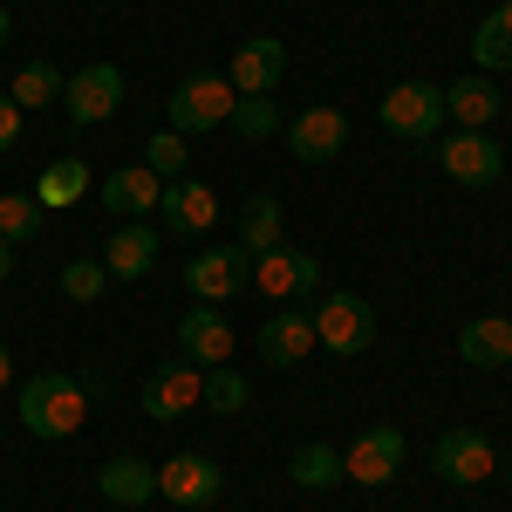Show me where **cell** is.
Wrapping results in <instances>:
<instances>
[{"label": "cell", "mask_w": 512, "mask_h": 512, "mask_svg": "<svg viewBox=\"0 0 512 512\" xmlns=\"http://www.w3.org/2000/svg\"><path fill=\"white\" fill-rule=\"evenodd\" d=\"M21 424L35 437H76L89 424V390H82V376H62V369H41L21 383Z\"/></svg>", "instance_id": "cell-1"}, {"label": "cell", "mask_w": 512, "mask_h": 512, "mask_svg": "<svg viewBox=\"0 0 512 512\" xmlns=\"http://www.w3.org/2000/svg\"><path fill=\"white\" fill-rule=\"evenodd\" d=\"M239 89L226 76H185L171 89V103H164V130H178V137H205V130H219V123L233 117Z\"/></svg>", "instance_id": "cell-2"}, {"label": "cell", "mask_w": 512, "mask_h": 512, "mask_svg": "<svg viewBox=\"0 0 512 512\" xmlns=\"http://www.w3.org/2000/svg\"><path fill=\"white\" fill-rule=\"evenodd\" d=\"M383 130L403 144H437L444 137V89L437 82H396L383 96Z\"/></svg>", "instance_id": "cell-3"}, {"label": "cell", "mask_w": 512, "mask_h": 512, "mask_svg": "<svg viewBox=\"0 0 512 512\" xmlns=\"http://www.w3.org/2000/svg\"><path fill=\"white\" fill-rule=\"evenodd\" d=\"M308 315H315V349L328 355H369V342H376V308L362 294H328Z\"/></svg>", "instance_id": "cell-4"}, {"label": "cell", "mask_w": 512, "mask_h": 512, "mask_svg": "<svg viewBox=\"0 0 512 512\" xmlns=\"http://www.w3.org/2000/svg\"><path fill=\"white\" fill-rule=\"evenodd\" d=\"M219 492H226V472H219V458H205V451H178V458L158 465V499L164 506L205 512V506H219Z\"/></svg>", "instance_id": "cell-5"}, {"label": "cell", "mask_w": 512, "mask_h": 512, "mask_svg": "<svg viewBox=\"0 0 512 512\" xmlns=\"http://www.w3.org/2000/svg\"><path fill=\"white\" fill-rule=\"evenodd\" d=\"M431 151H437V164H444V178H458V185H472V192H485V185L506 178V151L492 144V130H451V137H437Z\"/></svg>", "instance_id": "cell-6"}, {"label": "cell", "mask_w": 512, "mask_h": 512, "mask_svg": "<svg viewBox=\"0 0 512 512\" xmlns=\"http://www.w3.org/2000/svg\"><path fill=\"white\" fill-rule=\"evenodd\" d=\"M62 110L76 130H96V123H110L123 110V69L117 62H89L76 76L62 82Z\"/></svg>", "instance_id": "cell-7"}, {"label": "cell", "mask_w": 512, "mask_h": 512, "mask_svg": "<svg viewBox=\"0 0 512 512\" xmlns=\"http://www.w3.org/2000/svg\"><path fill=\"white\" fill-rule=\"evenodd\" d=\"M185 287H192V301H205V308H219V301H233L239 287H253V253L246 246H205L192 267H185Z\"/></svg>", "instance_id": "cell-8"}, {"label": "cell", "mask_w": 512, "mask_h": 512, "mask_svg": "<svg viewBox=\"0 0 512 512\" xmlns=\"http://www.w3.org/2000/svg\"><path fill=\"white\" fill-rule=\"evenodd\" d=\"M431 465H437V478H451V485H485L492 465H499V451H492V437H485V431L458 424V431H444L431 444Z\"/></svg>", "instance_id": "cell-9"}, {"label": "cell", "mask_w": 512, "mask_h": 512, "mask_svg": "<svg viewBox=\"0 0 512 512\" xmlns=\"http://www.w3.org/2000/svg\"><path fill=\"white\" fill-rule=\"evenodd\" d=\"M253 287H260L267 301L315 294V287H321V260H315V253H301V246H267V253L253 260Z\"/></svg>", "instance_id": "cell-10"}, {"label": "cell", "mask_w": 512, "mask_h": 512, "mask_svg": "<svg viewBox=\"0 0 512 512\" xmlns=\"http://www.w3.org/2000/svg\"><path fill=\"white\" fill-rule=\"evenodd\" d=\"M403 451H410V444H403L396 424H369V431L342 451V472H349L355 485H390V478L403 472Z\"/></svg>", "instance_id": "cell-11"}, {"label": "cell", "mask_w": 512, "mask_h": 512, "mask_svg": "<svg viewBox=\"0 0 512 512\" xmlns=\"http://www.w3.org/2000/svg\"><path fill=\"white\" fill-rule=\"evenodd\" d=\"M287 151L301 164H328L349 151V117L342 110H328V103H315V110H301V117L287 123Z\"/></svg>", "instance_id": "cell-12"}, {"label": "cell", "mask_w": 512, "mask_h": 512, "mask_svg": "<svg viewBox=\"0 0 512 512\" xmlns=\"http://www.w3.org/2000/svg\"><path fill=\"white\" fill-rule=\"evenodd\" d=\"M178 355H185L192 369H219V362H233V321L198 301L192 315L178 321Z\"/></svg>", "instance_id": "cell-13"}, {"label": "cell", "mask_w": 512, "mask_h": 512, "mask_svg": "<svg viewBox=\"0 0 512 512\" xmlns=\"http://www.w3.org/2000/svg\"><path fill=\"white\" fill-rule=\"evenodd\" d=\"M198 403H205V369H192V362H171V369H158L144 383V417L151 424H171V417H185Z\"/></svg>", "instance_id": "cell-14"}, {"label": "cell", "mask_w": 512, "mask_h": 512, "mask_svg": "<svg viewBox=\"0 0 512 512\" xmlns=\"http://www.w3.org/2000/svg\"><path fill=\"white\" fill-rule=\"evenodd\" d=\"M280 76H287V48H280L274 35L239 41L233 69H226V82H233L239 96H274V89H280Z\"/></svg>", "instance_id": "cell-15"}, {"label": "cell", "mask_w": 512, "mask_h": 512, "mask_svg": "<svg viewBox=\"0 0 512 512\" xmlns=\"http://www.w3.org/2000/svg\"><path fill=\"white\" fill-rule=\"evenodd\" d=\"M96 492H103V499H110V506H151V499H158V465H151V458H130V451H123V458H103V465H96Z\"/></svg>", "instance_id": "cell-16"}, {"label": "cell", "mask_w": 512, "mask_h": 512, "mask_svg": "<svg viewBox=\"0 0 512 512\" xmlns=\"http://www.w3.org/2000/svg\"><path fill=\"white\" fill-rule=\"evenodd\" d=\"M158 212H164L171 233H212V226H219V192L198 185V178H171L164 198H158Z\"/></svg>", "instance_id": "cell-17"}, {"label": "cell", "mask_w": 512, "mask_h": 512, "mask_svg": "<svg viewBox=\"0 0 512 512\" xmlns=\"http://www.w3.org/2000/svg\"><path fill=\"white\" fill-rule=\"evenodd\" d=\"M96 192H103V205L123 212V219H151V212H158V198H164V178L151 171V164H117Z\"/></svg>", "instance_id": "cell-18"}, {"label": "cell", "mask_w": 512, "mask_h": 512, "mask_svg": "<svg viewBox=\"0 0 512 512\" xmlns=\"http://www.w3.org/2000/svg\"><path fill=\"white\" fill-rule=\"evenodd\" d=\"M260 355H267L274 369H301V362L315 355V315H294V308L267 315L260 321Z\"/></svg>", "instance_id": "cell-19"}, {"label": "cell", "mask_w": 512, "mask_h": 512, "mask_svg": "<svg viewBox=\"0 0 512 512\" xmlns=\"http://www.w3.org/2000/svg\"><path fill=\"white\" fill-rule=\"evenodd\" d=\"M151 260H158V226H151V219L117 226V233H110V246H103L110 280H144V274H151Z\"/></svg>", "instance_id": "cell-20"}, {"label": "cell", "mask_w": 512, "mask_h": 512, "mask_svg": "<svg viewBox=\"0 0 512 512\" xmlns=\"http://www.w3.org/2000/svg\"><path fill=\"white\" fill-rule=\"evenodd\" d=\"M499 103H506V96H499V82L478 76V69H472V76H458L451 89H444V117H458V130H492Z\"/></svg>", "instance_id": "cell-21"}, {"label": "cell", "mask_w": 512, "mask_h": 512, "mask_svg": "<svg viewBox=\"0 0 512 512\" xmlns=\"http://www.w3.org/2000/svg\"><path fill=\"white\" fill-rule=\"evenodd\" d=\"M458 355L472 369H506L512 362V315H472L458 328Z\"/></svg>", "instance_id": "cell-22"}, {"label": "cell", "mask_w": 512, "mask_h": 512, "mask_svg": "<svg viewBox=\"0 0 512 512\" xmlns=\"http://www.w3.org/2000/svg\"><path fill=\"white\" fill-rule=\"evenodd\" d=\"M287 478H294L301 492H328V485H342L349 472H342V451H335L328 437H315V444H301V451H294Z\"/></svg>", "instance_id": "cell-23"}, {"label": "cell", "mask_w": 512, "mask_h": 512, "mask_svg": "<svg viewBox=\"0 0 512 512\" xmlns=\"http://www.w3.org/2000/svg\"><path fill=\"white\" fill-rule=\"evenodd\" d=\"M89 185H96V178H89V164H82V158H55L35 178V198H41V212H48V205H76Z\"/></svg>", "instance_id": "cell-24"}, {"label": "cell", "mask_w": 512, "mask_h": 512, "mask_svg": "<svg viewBox=\"0 0 512 512\" xmlns=\"http://www.w3.org/2000/svg\"><path fill=\"white\" fill-rule=\"evenodd\" d=\"M239 246L260 260L267 246H280V198L274 192H260V198H246V212H239Z\"/></svg>", "instance_id": "cell-25"}, {"label": "cell", "mask_w": 512, "mask_h": 512, "mask_svg": "<svg viewBox=\"0 0 512 512\" xmlns=\"http://www.w3.org/2000/svg\"><path fill=\"white\" fill-rule=\"evenodd\" d=\"M62 82H69V76H55V62H28L21 76L7 82V96H14V103H21V117H28V110H48V103H62Z\"/></svg>", "instance_id": "cell-26"}, {"label": "cell", "mask_w": 512, "mask_h": 512, "mask_svg": "<svg viewBox=\"0 0 512 512\" xmlns=\"http://www.w3.org/2000/svg\"><path fill=\"white\" fill-rule=\"evenodd\" d=\"M226 130L246 137V144H267V137L280 130V103H274V96H239L233 117H226Z\"/></svg>", "instance_id": "cell-27"}, {"label": "cell", "mask_w": 512, "mask_h": 512, "mask_svg": "<svg viewBox=\"0 0 512 512\" xmlns=\"http://www.w3.org/2000/svg\"><path fill=\"white\" fill-rule=\"evenodd\" d=\"M246 403H253V383L239 376L233 362L205 369V410H212V417H233V410H246Z\"/></svg>", "instance_id": "cell-28"}, {"label": "cell", "mask_w": 512, "mask_h": 512, "mask_svg": "<svg viewBox=\"0 0 512 512\" xmlns=\"http://www.w3.org/2000/svg\"><path fill=\"white\" fill-rule=\"evenodd\" d=\"M41 233V198L35 192H0V239L21 246V239Z\"/></svg>", "instance_id": "cell-29"}, {"label": "cell", "mask_w": 512, "mask_h": 512, "mask_svg": "<svg viewBox=\"0 0 512 512\" xmlns=\"http://www.w3.org/2000/svg\"><path fill=\"white\" fill-rule=\"evenodd\" d=\"M185 158H192V151H185V137H178V130H151V137H144V164L158 171L164 185H171V178H185Z\"/></svg>", "instance_id": "cell-30"}, {"label": "cell", "mask_w": 512, "mask_h": 512, "mask_svg": "<svg viewBox=\"0 0 512 512\" xmlns=\"http://www.w3.org/2000/svg\"><path fill=\"white\" fill-rule=\"evenodd\" d=\"M103 287H110V267H103V260H69V267H62V294L82 301V308L103 301Z\"/></svg>", "instance_id": "cell-31"}, {"label": "cell", "mask_w": 512, "mask_h": 512, "mask_svg": "<svg viewBox=\"0 0 512 512\" xmlns=\"http://www.w3.org/2000/svg\"><path fill=\"white\" fill-rule=\"evenodd\" d=\"M14 137H21V103L0 96V151H14Z\"/></svg>", "instance_id": "cell-32"}, {"label": "cell", "mask_w": 512, "mask_h": 512, "mask_svg": "<svg viewBox=\"0 0 512 512\" xmlns=\"http://www.w3.org/2000/svg\"><path fill=\"white\" fill-rule=\"evenodd\" d=\"M485 21H492V28H499V41H506V48H512V0H499V7H492Z\"/></svg>", "instance_id": "cell-33"}, {"label": "cell", "mask_w": 512, "mask_h": 512, "mask_svg": "<svg viewBox=\"0 0 512 512\" xmlns=\"http://www.w3.org/2000/svg\"><path fill=\"white\" fill-rule=\"evenodd\" d=\"M14 383V355H7V342H0V390Z\"/></svg>", "instance_id": "cell-34"}, {"label": "cell", "mask_w": 512, "mask_h": 512, "mask_svg": "<svg viewBox=\"0 0 512 512\" xmlns=\"http://www.w3.org/2000/svg\"><path fill=\"white\" fill-rule=\"evenodd\" d=\"M14 274V246H7V239H0V280Z\"/></svg>", "instance_id": "cell-35"}, {"label": "cell", "mask_w": 512, "mask_h": 512, "mask_svg": "<svg viewBox=\"0 0 512 512\" xmlns=\"http://www.w3.org/2000/svg\"><path fill=\"white\" fill-rule=\"evenodd\" d=\"M7 35H14V14H7V0H0V48H7Z\"/></svg>", "instance_id": "cell-36"}, {"label": "cell", "mask_w": 512, "mask_h": 512, "mask_svg": "<svg viewBox=\"0 0 512 512\" xmlns=\"http://www.w3.org/2000/svg\"><path fill=\"white\" fill-rule=\"evenodd\" d=\"M7 7H14V0H7Z\"/></svg>", "instance_id": "cell-37"}]
</instances>
